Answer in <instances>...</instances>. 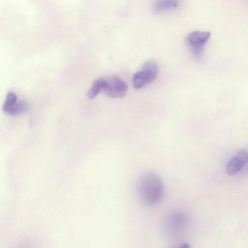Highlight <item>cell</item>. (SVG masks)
<instances>
[{"label":"cell","instance_id":"cell-1","mask_svg":"<svg viewBox=\"0 0 248 248\" xmlns=\"http://www.w3.org/2000/svg\"><path fill=\"white\" fill-rule=\"evenodd\" d=\"M138 193L142 202L147 205L158 204L163 198L164 194L162 179L155 172L144 173L138 182Z\"/></svg>","mask_w":248,"mask_h":248},{"label":"cell","instance_id":"cell-2","mask_svg":"<svg viewBox=\"0 0 248 248\" xmlns=\"http://www.w3.org/2000/svg\"><path fill=\"white\" fill-rule=\"evenodd\" d=\"M165 235L171 240H180L186 236L190 225L189 217L182 211L169 214L164 223Z\"/></svg>","mask_w":248,"mask_h":248},{"label":"cell","instance_id":"cell-3","mask_svg":"<svg viewBox=\"0 0 248 248\" xmlns=\"http://www.w3.org/2000/svg\"><path fill=\"white\" fill-rule=\"evenodd\" d=\"M158 66L153 60L146 62L141 70L135 73L132 77V84L136 89H140L154 81L157 76Z\"/></svg>","mask_w":248,"mask_h":248},{"label":"cell","instance_id":"cell-4","mask_svg":"<svg viewBox=\"0 0 248 248\" xmlns=\"http://www.w3.org/2000/svg\"><path fill=\"white\" fill-rule=\"evenodd\" d=\"M210 36V32L199 31H192L186 36V44L197 60L202 59L204 47Z\"/></svg>","mask_w":248,"mask_h":248},{"label":"cell","instance_id":"cell-5","mask_svg":"<svg viewBox=\"0 0 248 248\" xmlns=\"http://www.w3.org/2000/svg\"><path fill=\"white\" fill-rule=\"evenodd\" d=\"M106 85L103 91L109 97L123 98L125 96L128 87L119 76L113 75L106 79Z\"/></svg>","mask_w":248,"mask_h":248},{"label":"cell","instance_id":"cell-6","mask_svg":"<svg viewBox=\"0 0 248 248\" xmlns=\"http://www.w3.org/2000/svg\"><path fill=\"white\" fill-rule=\"evenodd\" d=\"M248 161V145L242 149L228 163L226 171L228 175H233L238 173Z\"/></svg>","mask_w":248,"mask_h":248},{"label":"cell","instance_id":"cell-7","mask_svg":"<svg viewBox=\"0 0 248 248\" xmlns=\"http://www.w3.org/2000/svg\"><path fill=\"white\" fill-rule=\"evenodd\" d=\"M181 0H155L153 5L154 11L161 13L173 10L177 8Z\"/></svg>","mask_w":248,"mask_h":248},{"label":"cell","instance_id":"cell-8","mask_svg":"<svg viewBox=\"0 0 248 248\" xmlns=\"http://www.w3.org/2000/svg\"><path fill=\"white\" fill-rule=\"evenodd\" d=\"M28 107L26 102L21 100L17 101L10 106L3 107L2 109L6 114L15 116L26 111L28 109Z\"/></svg>","mask_w":248,"mask_h":248},{"label":"cell","instance_id":"cell-9","mask_svg":"<svg viewBox=\"0 0 248 248\" xmlns=\"http://www.w3.org/2000/svg\"><path fill=\"white\" fill-rule=\"evenodd\" d=\"M106 79L102 78L95 79L91 88L87 93L89 99H93L101 92L103 91L106 85Z\"/></svg>","mask_w":248,"mask_h":248}]
</instances>
